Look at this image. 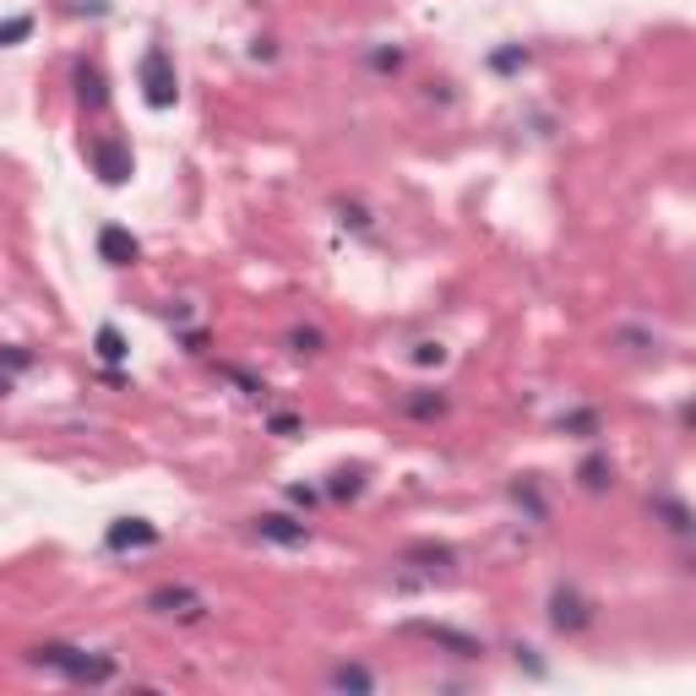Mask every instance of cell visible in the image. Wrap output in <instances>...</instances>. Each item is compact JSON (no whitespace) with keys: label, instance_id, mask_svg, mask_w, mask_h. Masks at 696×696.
<instances>
[{"label":"cell","instance_id":"6da1fadb","mask_svg":"<svg viewBox=\"0 0 696 696\" xmlns=\"http://www.w3.org/2000/svg\"><path fill=\"white\" fill-rule=\"evenodd\" d=\"M28 664L33 670H50L72 686H109L120 675V664L109 653H93V648H72V642H39L28 648Z\"/></svg>","mask_w":696,"mask_h":696},{"label":"cell","instance_id":"7a4b0ae2","mask_svg":"<svg viewBox=\"0 0 696 696\" xmlns=\"http://www.w3.org/2000/svg\"><path fill=\"white\" fill-rule=\"evenodd\" d=\"M137 83H142L148 109H174V98H180V72H174V61H170L164 44H148V50H142V61H137Z\"/></svg>","mask_w":696,"mask_h":696},{"label":"cell","instance_id":"3957f363","mask_svg":"<svg viewBox=\"0 0 696 696\" xmlns=\"http://www.w3.org/2000/svg\"><path fill=\"white\" fill-rule=\"evenodd\" d=\"M594 620H599V605H594L577 583H555V594H550V631H561V637H583Z\"/></svg>","mask_w":696,"mask_h":696},{"label":"cell","instance_id":"277c9868","mask_svg":"<svg viewBox=\"0 0 696 696\" xmlns=\"http://www.w3.org/2000/svg\"><path fill=\"white\" fill-rule=\"evenodd\" d=\"M148 609L153 615H164V620H180V626H202L213 605H207V594H196V588H185V583H164V588H153L148 594Z\"/></svg>","mask_w":696,"mask_h":696},{"label":"cell","instance_id":"5b68a950","mask_svg":"<svg viewBox=\"0 0 696 696\" xmlns=\"http://www.w3.org/2000/svg\"><path fill=\"white\" fill-rule=\"evenodd\" d=\"M83 153L104 185H126V180L137 174V159H131V148H126L120 137H87Z\"/></svg>","mask_w":696,"mask_h":696},{"label":"cell","instance_id":"8992f818","mask_svg":"<svg viewBox=\"0 0 696 696\" xmlns=\"http://www.w3.org/2000/svg\"><path fill=\"white\" fill-rule=\"evenodd\" d=\"M403 637H420L431 648H446L452 659H485V642L457 631V626H441V620H403Z\"/></svg>","mask_w":696,"mask_h":696},{"label":"cell","instance_id":"52a82bcc","mask_svg":"<svg viewBox=\"0 0 696 696\" xmlns=\"http://www.w3.org/2000/svg\"><path fill=\"white\" fill-rule=\"evenodd\" d=\"M164 533L153 528L148 518H115L104 528V550H115V555H126V550H153Z\"/></svg>","mask_w":696,"mask_h":696},{"label":"cell","instance_id":"ba28073f","mask_svg":"<svg viewBox=\"0 0 696 696\" xmlns=\"http://www.w3.org/2000/svg\"><path fill=\"white\" fill-rule=\"evenodd\" d=\"M251 528H257V539L278 544V550H305V544H311V522L283 518V512H261Z\"/></svg>","mask_w":696,"mask_h":696},{"label":"cell","instance_id":"9c48e42d","mask_svg":"<svg viewBox=\"0 0 696 696\" xmlns=\"http://www.w3.org/2000/svg\"><path fill=\"white\" fill-rule=\"evenodd\" d=\"M72 87H77V104L87 115H104L109 109V83H104V66L98 61H77L72 66Z\"/></svg>","mask_w":696,"mask_h":696},{"label":"cell","instance_id":"30bf717a","mask_svg":"<svg viewBox=\"0 0 696 696\" xmlns=\"http://www.w3.org/2000/svg\"><path fill=\"white\" fill-rule=\"evenodd\" d=\"M98 257L109 261V267H137L142 261V240L131 229H120V224H104L98 229Z\"/></svg>","mask_w":696,"mask_h":696},{"label":"cell","instance_id":"8fae6325","mask_svg":"<svg viewBox=\"0 0 696 696\" xmlns=\"http://www.w3.org/2000/svg\"><path fill=\"white\" fill-rule=\"evenodd\" d=\"M398 566H420L425 577H435V572H452V566H457V550H452V544H409V550L398 555Z\"/></svg>","mask_w":696,"mask_h":696},{"label":"cell","instance_id":"7c38bea8","mask_svg":"<svg viewBox=\"0 0 696 696\" xmlns=\"http://www.w3.org/2000/svg\"><path fill=\"white\" fill-rule=\"evenodd\" d=\"M398 409H403L409 420H425V425H431V420H441L452 403H446V392H435V387H414V392L398 398Z\"/></svg>","mask_w":696,"mask_h":696},{"label":"cell","instance_id":"4fadbf2b","mask_svg":"<svg viewBox=\"0 0 696 696\" xmlns=\"http://www.w3.org/2000/svg\"><path fill=\"white\" fill-rule=\"evenodd\" d=\"M577 485H583L588 496H605L609 485H615V463H609L605 452H588V457L577 463Z\"/></svg>","mask_w":696,"mask_h":696},{"label":"cell","instance_id":"5bb4252c","mask_svg":"<svg viewBox=\"0 0 696 696\" xmlns=\"http://www.w3.org/2000/svg\"><path fill=\"white\" fill-rule=\"evenodd\" d=\"M648 507H653V512L664 518V528H670L675 539H686V533H692V507H686L681 496H670V490H659V496H653Z\"/></svg>","mask_w":696,"mask_h":696},{"label":"cell","instance_id":"9a60e30c","mask_svg":"<svg viewBox=\"0 0 696 696\" xmlns=\"http://www.w3.org/2000/svg\"><path fill=\"white\" fill-rule=\"evenodd\" d=\"M365 479H370V474H365L359 463H354V468H338V474L327 479V496H333V501H359V496H365Z\"/></svg>","mask_w":696,"mask_h":696},{"label":"cell","instance_id":"2e32d148","mask_svg":"<svg viewBox=\"0 0 696 696\" xmlns=\"http://www.w3.org/2000/svg\"><path fill=\"white\" fill-rule=\"evenodd\" d=\"M93 354H98L104 365H120L131 348H126V338H120V327H115V322H104V327L93 333Z\"/></svg>","mask_w":696,"mask_h":696},{"label":"cell","instance_id":"e0dca14e","mask_svg":"<svg viewBox=\"0 0 696 696\" xmlns=\"http://www.w3.org/2000/svg\"><path fill=\"white\" fill-rule=\"evenodd\" d=\"M338 692H376V675L370 670H359V664H333V675H327Z\"/></svg>","mask_w":696,"mask_h":696},{"label":"cell","instance_id":"ac0fdd59","mask_svg":"<svg viewBox=\"0 0 696 696\" xmlns=\"http://www.w3.org/2000/svg\"><path fill=\"white\" fill-rule=\"evenodd\" d=\"M512 501H518V507H522V512H528L533 522L550 518V512H544V496H539V485H533V479H518V485H512Z\"/></svg>","mask_w":696,"mask_h":696},{"label":"cell","instance_id":"d6986e66","mask_svg":"<svg viewBox=\"0 0 696 696\" xmlns=\"http://www.w3.org/2000/svg\"><path fill=\"white\" fill-rule=\"evenodd\" d=\"M561 431H566V435H583V441H594V435H599V414H594V409L561 414Z\"/></svg>","mask_w":696,"mask_h":696},{"label":"cell","instance_id":"ffe728a7","mask_svg":"<svg viewBox=\"0 0 696 696\" xmlns=\"http://www.w3.org/2000/svg\"><path fill=\"white\" fill-rule=\"evenodd\" d=\"M33 33V17H6L0 22V50H11V44H22Z\"/></svg>","mask_w":696,"mask_h":696},{"label":"cell","instance_id":"44dd1931","mask_svg":"<svg viewBox=\"0 0 696 696\" xmlns=\"http://www.w3.org/2000/svg\"><path fill=\"white\" fill-rule=\"evenodd\" d=\"M289 348H294V354H322L327 338H322L316 327H294V333H289Z\"/></svg>","mask_w":696,"mask_h":696},{"label":"cell","instance_id":"7402d4cb","mask_svg":"<svg viewBox=\"0 0 696 696\" xmlns=\"http://www.w3.org/2000/svg\"><path fill=\"white\" fill-rule=\"evenodd\" d=\"M490 66H496V72H522V66H528V50H522V44H507V50L490 55Z\"/></svg>","mask_w":696,"mask_h":696},{"label":"cell","instance_id":"603a6c76","mask_svg":"<svg viewBox=\"0 0 696 696\" xmlns=\"http://www.w3.org/2000/svg\"><path fill=\"white\" fill-rule=\"evenodd\" d=\"M370 66L376 72H398L403 66V50H370Z\"/></svg>","mask_w":696,"mask_h":696},{"label":"cell","instance_id":"cb8c5ba5","mask_svg":"<svg viewBox=\"0 0 696 696\" xmlns=\"http://www.w3.org/2000/svg\"><path fill=\"white\" fill-rule=\"evenodd\" d=\"M0 359H6V365H11V370H28V365H33V354H28V348H22V344L0 348Z\"/></svg>","mask_w":696,"mask_h":696},{"label":"cell","instance_id":"d4e9b609","mask_svg":"<svg viewBox=\"0 0 696 696\" xmlns=\"http://www.w3.org/2000/svg\"><path fill=\"white\" fill-rule=\"evenodd\" d=\"M441 359H446L441 344H414V365H441Z\"/></svg>","mask_w":696,"mask_h":696},{"label":"cell","instance_id":"484cf974","mask_svg":"<svg viewBox=\"0 0 696 696\" xmlns=\"http://www.w3.org/2000/svg\"><path fill=\"white\" fill-rule=\"evenodd\" d=\"M289 501H294V507H316L322 490H311V485H289Z\"/></svg>","mask_w":696,"mask_h":696},{"label":"cell","instance_id":"4316f807","mask_svg":"<svg viewBox=\"0 0 696 696\" xmlns=\"http://www.w3.org/2000/svg\"><path fill=\"white\" fill-rule=\"evenodd\" d=\"M272 431H278V435H294V431H300V420H289V414H272Z\"/></svg>","mask_w":696,"mask_h":696},{"label":"cell","instance_id":"83f0119b","mask_svg":"<svg viewBox=\"0 0 696 696\" xmlns=\"http://www.w3.org/2000/svg\"><path fill=\"white\" fill-rule=\"evenodd\" d=\"M6 392H11V376H0V398H6Z\"/></svg>","mask_w":696,"mask_h":696}]
</instances>
